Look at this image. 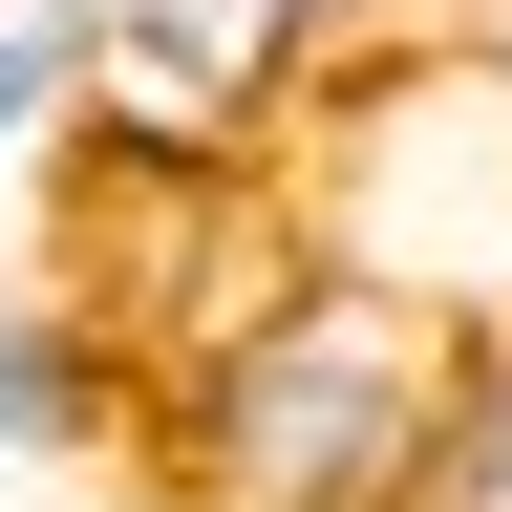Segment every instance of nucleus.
<instances>
[{
  "label": "nucleus",
  "instance_id": "nucleus-1",
  "mask_svg": "<svg viewBox=\"0 0 512 512\" xmlns=\"http://www.w3.org/2000/svg\"><path fill=\"white\" fill-rule=\"evenodd\" d=\"M427 384H448V320L342 278V256H299V278L256 299L214 363H171L128 427H150L171 512H384L406 448H427Z\"/></svg>",
  "mask_w": 512,
  "mask_h": 512
},
{
  "label": "nucleus",
  "instance_id": "nucleus-2",
  "mask_svg": "<svg viewBox=\"0 0 512 512\" xmlns=\"http://www.w3.org/2000/svg\"><path fill=\"white\" fill-rule=\"evenodd\" d=\"M299 235L342 256V278L427 299V320H491L512 299V64L491 43H406V64H342V86L299 107Z\"/></svg>",
  "mask_w": 512,
  "mask_h": 512
},
{
  "label": "nucleus",
  "instance_id": "nucleus-3",
  "mask_svg": "<svg viewBox=\"0 0 512 512\" xmlns=\"http://www.w3.org/2000/svg\"><path fill=\"white\" fill-rule=\"evenodd\" d=\"M342 86L320 0H86V150H171V171H278L299 107Z\"/></svg>",
  "mask_w": 512,
  "mask_h": 512
},
{
  "label": "nucleus",
  "instance_id": "nucleus-4",
  "mask_svg": "<svg viewBox=\"0 0 512 512\" xmlns=\"http://www.w3.org/2000/svg\"><path fill=\"white\" fill-rule=\"evenodd\" d=\"M107 427H128V363L64 299H0V470H86Z\"/></svg>",
  "mask_w": 512,
  "mask_h": 512
},
{
  "label": "nucleus",
  "instance_id": "nucleus-5",
  "mask_svg": "<svg viewBox=\"0 0 512 512\" xmlns=\"http://www.w3.org/2000/svg\"><path fill=\"white\" fill-rule=\"evenodd\" d=\"M384 512H512V299H491V320H448L427 448H406V491H384Z\"/></svg>",
  "mask_w": 512,
  "mask_h": 512
},
{
  "label": "nucleus",
  "instance_id": "nucleus-6",
  "mask_svg": "<svg viewBox=\"0 0 512 512\" xmlns=\"http://www.w3.org/2000/svg\"><path fill=\"white\" fill-rule=\"evenodd\" d=\"M64 107H86V0H0V171L64 150Z\"/></svg>",
  "mask_w": 512,
  "mask_h": 512
},
{
  "label": "nucleus",
  "instance_id": "nucleus-7",
  "mask_svg": "<svg viewBox=\"0 0 512 512\" xmlns=\"http://www.w3.org/2000/svg\"><path fill=\"white\" fill-rule=\"evenodd\" d=\"M320 43H342V64H406V43H470V0H320Z\"/></svg>",
  "mask_w": 512,
  "mask_h": 512
}]
</instances>
